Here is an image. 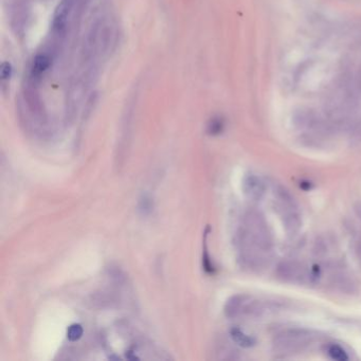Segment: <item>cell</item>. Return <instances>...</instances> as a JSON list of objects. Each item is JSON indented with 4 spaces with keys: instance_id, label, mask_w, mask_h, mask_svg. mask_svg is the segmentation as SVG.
<instances>
[{
    "instance_id": "16",
    "label": "cell",
    "mask_w": 361,
    "mask_h": 361,
    "mask_svg": "<svg viewBox=\"0 0 361 361\" xmlns=\"http://www.w3.org/2000/svg\"><path fill=\"white\" fill-rule=\"evenodd\" d=\"M359 88H360V90H361V74H360V77H359Z\"/></svg>"
},
{
    "instance_id": "10",
    "label": "cell",
    "mask_w": 361,
    "mask_h": 361,
    "mask_svg": "<svg viewBox=\"0 0 361 361\" xmlns=\"http://www.w3.org/2000/svg\"><path fill=\"white\" fill-rule=\"evenodd\" d=\"M327 353L330 356L331 359L337 360V361H346L348 360V356L346 354V351L342 348L341 346L337 345V344H331L329 345Z\"/></svg>"
},
{
    "instance_id": "7",
    "label": "cell",
    "mask_w": 361,
    "mask_h": 361,
    "mask_svg": "<svg viewBox=\"0 0 361 361\" xmlns=\"http://www.w3.org/2000/svg\"><path fill=\"white\" fill-rule=\"evenodd\" d=\"M230 336L236 344H239L244 348L252 347L255 344V340L252 337L246 335L240 328H232L230 331Z\"/></svg>"
},
{
    "instance_id": "6",
    "label": "cell",
    "mask_w": 361,
    "mask_h": 361,
    "mask_svg": "<svg viewBox=\"0 0 361 361\" xmlns=\"http://www.w3.org/2000/svg\"><path fill=\"white\" fill-rule=\"evenodd\" d=\"M243 190L251 201H260L266 192V185L258 176L247 175L243 182Z\"/></svg>"
},
{
    "instance_id": "13",
    "label": "cell",
    "mask_w": 361,
    "mask_h": 361,
    "mask_svg": "<svg viewBox=\"0 0 361 361\" xmlns=\"http://www.w3.org/2000/svg\"><path fill=\"white\" fill-rule=\"evenodd\" d=\"M11 72H12V69H11V65L9 63H4L2 65V79L5 81V80H8L10 79L11 77Z\"/></svg>"
},
{
    "instance_id": "3",
    "label": "cell",
    "mask_w": 361,
    "mask_h": 361,
    "mask_svg": "<svg viewBox=\"0 0 361 361\" xmlns=\"http://www.w3.org/2000/svg\"><path fill=\"white\" fill-rule=\"evenodd\" d=\"M267 310L266 304L252 299L246 294H236L227 301L224 312L227 318L235 319L239 317H261Z\"/></svg>"
},
{
    "instance_id": "11",
    "label": "cell",
    "mask_w": 361,
    "mask_h": 361,
    "mask_svg": "<svg viewBox=\"0 0 361 361\" xmlns=\"http://www.w3.org/2000/svg\"><path fill=\"white\" fill-rule=\"evenodd\" d=\"M84 329L81 324H72L67 329V338L71 342H75L82 338Z\"/></svg>"
},
{
    "instance_id": "5",
    "label": "cell",
    "mask_w": 361,
    "mask_h": 361,
    "mask_svg": "<svg viewBox=\"0 0 361 361\" xmlns=\"http://www.w3.org/2000/svg\"><path fill=\"white\" fill-rule=\"evenodd\" d=\"M277 278L286 283L303 282L307 277V272L304 266L297 261H283L275 269Z\"/></svg>"
},
{
    "instance_id": "14",
    "label": "cell",
    "mask_w": 361,
    "mask_h": 361,
    "mask_svg": "<svg viewBox=\"0 0 361 361\" xmlns=\"http://www.w3.org/2000/svg\"><path fill=\"white\" fill-rule=\"evenodd\" d=\"M356 254L358 256V259L361 261V239L358 241L356 245Z\"/></svg>"
},
{
    "instance_id": "9",
    "label": "cell",
    "mask_w": 361,
    "mask_h": 361,
    "mask_svg": "<svg viewBox=\"0 0 361 361\" xmlns=\"http://www.w3.org/2000/svg\"><path fill=\"white\" fill-rule=\"evenodd\" d=\"M224 127H225L224 120L220 117H215V118L211 119L210 122L208 123L207 131L210 136H217V135L222 134V131L224 130Z\"/></svg>"
},
{
    "instance_id": "4",
    "label": "cell",
    "mask_w": 361,
    "mask_h": 361,
    "mask_svg": "<svg viewBox=\"0 0 361 361\" xmlns=\"http://www.w3.org/2000/svg\"><path fill=\"white\" fill-rule=\"evenodd\" d=\"M311 339L312 336L307 330L287 329L274 337L273 347L279 354L291 355L308 346Z\"/></svg>"
},
{
    "instance_id": "2",
    "label": "cell",
    "mask_w": 361,
    "mask_h": 361,
    "mask_svg": "<svg viewBox=\"0 0 361 361\" xmlns=\"http://www.w3.org/2000/svg\"><path fill=\"white\" fill-rule=\"evenodd\" d=\"M275 202H277V210L282 218L285 231L290 236H294L299 233L302 227V218L298 210V206L294 202L292 195L288 190L278 186L274 190Z\"/></svg>"
},
{
    "instance_id": "8",
    "label": "cell",
    "mask_w": 361,
    "mask_h": 361,
    "mask_svg": "<svg viewBox=\"0 0 361 361\" xmlns=\"http://www.w3.org/2000/svg\"><path fill=\"white\" fill-rule=\"evenodd\" d=\"M138 209L142 215H149L154 211V199L148 194H143L139 199Z\"/></svg>"
},
{
    "instance_id": "1",
    "label": "cell",
    "mask_w": 361,
    "mask_h": 361,
    "mask_svg": "<svg viewBox=\"0 0 361 361\" xmlns=\"http://www.w3.org/2000/svg\"><path fill=\"white\" fill-rule=\"evenodd\" d=\"M241 244H249L262 251L269 252L272 247V237L268 224L258 211H249L244 217V226L240 234Z\"/></svg>"
},
{
    "instance_id": "12",
    "label": "cell",
    "mask_w": 361,
    "mask_h": 361,
    "mask_svg": "<svg viewBox=\"0 0 361 361\" xmlns=\"http://www.w3.org/2000/svg\"><path fill=\"white\" fill-rule=\"evenodd\" d=\"M351 132H353V134H351V140H353V142L358 144L361 143V121L354 127Z\"/></svg>"
},
{
    "instance_id": "15",
    "label": "cell",
    "mask_w": 361,
    "mask_h": 361,
    "mask_svg": "<svg viewBox=\"0 0 361 361\" xmlns=\"http://www.w3.org/2000/svg\"><path fill=\"white\" fill-rule=\"evenodd\" d=\"M356 213H357V215L359 216V218L361 220V203H359L357 205V207H356Z\"/></svg>"
}]
</instances>
